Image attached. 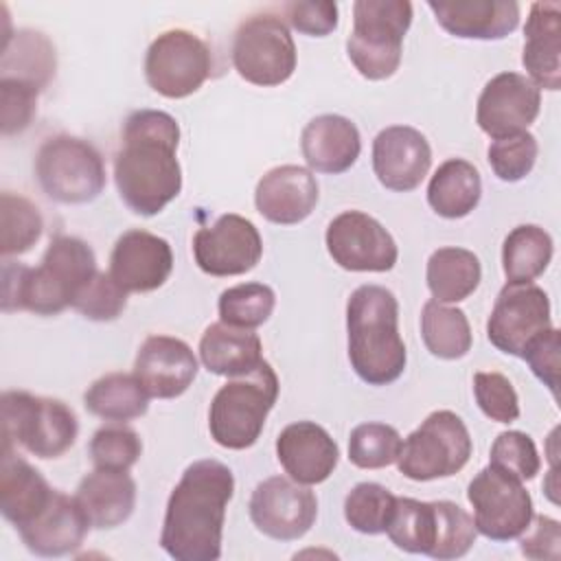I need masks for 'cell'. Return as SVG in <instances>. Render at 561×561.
I'll use <instances>...</instances> for the list:
<instances>
[{"instance_id":"7a4b0ae2","label":"cell","mask_w":561,"mask_h":561,"mask_svg":"<svg viewBox=\"0 0 561 561\" xmlns=\"http://www.w3.org/2000/svg\"><path fill=\"white\" fill-rule=\"evenodd\" d=\"M232 493L234 476L224 462L204 458L188 465L167 502L162 550L175 561H217Z\"/></svg>"},{"instance_id":"ee69618b","label":"cell","mask_w":561,"mask_h":561,"mask_svg":"<svg viewBox=\"0 0 561 561\" xmlns=\"http://www.w3.org/2000/svg\"><path fill=\"white\" fill-rule=\"evenodd\" d=\"M125 307L127 291L112 278L110 272H96L72 300V309L94 322L116 320Z\"/></svg>"},{"instance_id":"4316f807","label":"cell","mask_w":561,"mask_h":561,"mask_svg":"<svg viewBox=\"0 0 561 561\" xmlns=\"http://www.w3.org/2000/svg\"><path fill=\"white\" fill-rule=\"evenodd\" d=\"M75 500L92 528L110 530L131 517L136 506V482L127 471L94 469L81 478Z\"/></svg>"},{"instance_id":"f35d334b","label":"cell","mask_w":561,"mask_h":561,"mask_svg":"<svg viewBox=\"0 0 561 561\" xmlns=\"http://www.w3.org/2000/svg\"><path fill=\"white\" fill-rule=\"evenodd\" d=\"M397 504L386 486L377 482H359L344 497V519L362 535H381L388 528Z\"/></svg>"},{"instance_id":"d590c367","label":"cell","mask_w":561,"mask_h":561,"mask_svg":"<svg viewBox=\"0 0 561 561\" xmlns=\"http://www.w3.org/2000/svg\"><path fill=\"white\" fill-rule=\"evenodd\" d=\"M388 539L405 552L432 554L436 543V506L414 497H397L386 528Z\"/></svg>"},{"instance_id":"44dd1931","label":"cell","mask_w":561,"mask_h":561,"mask_svg":"<svg viewBox=\"0 0 561 561\" xmlns=\"http://www.w3.org/2000/svg\"><path fill=\"white\" fill-rule=\"evenodd\" d=\"M316 175L298 164H280L263 173L254 188V206L261 217L278 226L305 221L318 204Z\"/></svg>"},{"instance_id":"74e56055","label":"cell","mask_w":561,"mask_h":561,"mask_svg":"<svg viewBox=\"0 0 561 561\" xmlns=\"http://www.w3.org/2000/svg\"><path fill=\"white\" fill-rule=\"evenodd\" d=\"M276 307V294L263 283H241L221 291L217 309L226 324L256 329L265 324Z\"/></svg>"},{"instance_id":"6da1fadb","label":"cell","mask_w":561,"mask_h":561,"mask_svg":"<svg viewBox=\"0 0 561 561\" xmlns=\"http://www.w3.org/2000/svg\"><path fill=\"white\" fill-rule=\"evenodd\" d=\"M180 125L162 110H136L125 118L114 156V182L125 206L142 217L158 215L182 191L178 162Z\"/></svg>"},{"instance_id":"ab89813d","label":"cell","mask_w":561,"mask_h":561,"mask_svg":"<svg viewBox=\"0 0 561 561\" xmlns=\"http://www.w3.org/2000/svg\"><path fill=\"white\" fill-rule=\"evenodd\" d=\"M401 434L386 423H362L348 436V460L359 469H383L397 462Z\"/></svg>"},{"instance_id":"4fadbf2b","label":"cell","mask_w":561,"mask_h":561,"mask_svg":"<svg viewBox=\"0 0 561 561\" xmlns=\"http://www.w3.org/2000/svg\"><path fill=\"white\" fill-rule=\"evenodd\" d=\"M550 327L548 294L535 283H506L486 320V337L497 351L522 357L530 342Z\"/></svg>"},{"instance_id":"f546056e","label":"cell","mask_w":561,"mask_h":561,"mask_svg":"<svg viewBox=\"0 0 561 561\" xmlns=\"http://www.w3.org/2000/svg\"><path fill=\"white\" fill-rule=\"evenodd\" d=\"M482 197V180L478 169L462 158L445 160L427 184L430 208L445 219H462Z\"/></svg>"},{"instance_id":"8992f818","label":"cell","mask_w":561,"mask_h":561,"mask_svg":"<svg viewBox=\"0 0 561 561\" xmlns=\"http://www.w3.org/2000/svg\"><path fill=\"white\" fill-rule=\"evenodd\" d=\"M412 24L408 0H357L346 55L355 70L370 81H383L399 70L403 37Z\"/></svg>"},{"instance_id":"f6af8a7d","label":"cell","mask_w":561,"mask_h":561,"mask_svg":"<svg viewBox=\"0 0 561 561\" xmlns=\"http://www.w3.org/2000/svg\"><path fill=\"white\" fill-rule=\"evenodd\" d=\"M489 465L506 471L508 476L526 482L539 473L541 460L535 447V440L517 430H508L497 434L491 445Z\"/></svg>"},{"instance_id":"52a82bcc","label":"cell","mask_w":561,"mask_h":561,"mask_svg":"<svg viewBox=\"0 0 561 561\" xmlns=\"http://www.w3.org/2000/svg\"><path fill=\"white\" fill-rule=\"evenodd\" d=\"M0 410L2 445H22L28 454L48 460L64 456L77 440V414L59 399L7 390Z\"/></svg>"},{"instance_id":"f907efd6","label":"cell","mask_w":561,"mask_h":561,"mask_svg":"<svg viewBox=\"0 0 561 561\" xmlns=\"http://www.w3.org/2000/svg\"><path fill=\"white\" fill-rule=\"evenodd\" d=\"M522 554L535 561H557L561 554V524L548 515H533L528 528L517 537Z\"/></svg>"},{"instance_id":"1f68e13d","label":"cell","mask_w":561,"mask_h":561,"mask_svg":"<svg viewBox=\"0 0 561 561\" xmlns=\"http://www.w3.org/2000/svg\"><path fill=\"white\" fill-rule=\"evenodd\" d=\"M425 280L434 300L460 302L478 289L482 280V265L467 248H438L427 259Z\"/></svg>"},{"instance_id":"603a6c76","label":"cell","mask_w":561,"mask_h":561,"mask_svg":"<svg viewBox=\"0 0 561 561\" xmlns=\"http://www.w3.org/2000/svg\"><path fill=\"white\" fill-rule=\"evenodd\" d=\"M90 528L75 495L55 489L48 504L18 533L33 554L64 557L81 548Z\"/></svg>"},{"instance_id":"e0dca14e","label":"cell","mask_w":561,"mask_h":561,"mask_svg":"<svg viewBox=\"0 0 561 561\" xmlns=\"http://www.w3.org/2000/svg\"><path fill=\"white\" fill-rule=\"evenodd\" d=\"M541 110L539 88L519 72H500L482 88L476 107L478 127L493 140L526 131Z\"/></svg>"},{"instance_id":"277c9868","label":"cell","mask_w":561,"mask_h":561,"mask_svg":"<svg viewBox=\"0 0 561 561\" xmlns=\"http://www.w3.org/2000/svg\"><path fill=\"white\" fill-rule=\"evenodd\" d=\"M348 362L355 375L368 386L397 381L408 362L399 335V302L381 285L357 287L346 302Z\"/></svg>"},{"instance_id":"7402d4cb","label":"cell","mask_w":561,"mask_h":561,"mask_svg":"<svg viewBox=\"0 0 561 561\" xmlns=\"http://www.w3.org/2000/svg\"><path fill=\"white\" fill-rule=\"evenodd\" d=\"M276 458L285 473L300 484L324 482L340 460L337 443L313 421L289 423L276 438Z\"/></svg>"},{"instance_id":"9c48e42d","label":"cell","mask_w":561,"mask_h":561,"mask_svg":"<svg viewBox=\"0 0 561 561\" xmlns=\"http://www.w3.org/2000/svg\"><path fill=\"white\" fill-rule=\"evenodd\" d=\"M471 451L465 421L451 410H436L403 440L397 467L408 480L430 482L458 473Z\"/></svg>"},{"instance_id":"d6986e66","label":"cell","mask_w":561,"mask_h":561,"mask_svg":"<svg viewBox=\"0 0 561 561\" xmlns=\"http://www.w3.org/2000/svg\"><path fill=\"white\" fill-rule=\"evenodd\" d=\"M432 167L427 138L410 125H390L373 140V171L381 186L397 193L414 191Z\"/></svg>"},{"instance_id":"836d02e7","label":"cell","mask_w":561,"mask_h":561,"mask_svg":"<svg viewBox=\"0 0 561 561\" xmlns=\"http://www.w3.org/2000/svg\"><path fill=\"white\" fill-rule=\"evenodd\" d=\"M552 237L535 224L513 228L502 243V270L508 283H533L552 261Z\"/></svg>"},{"instance_id":"b9f144b4","label":"cell","mask_w":561,"mask_h":561,"mask_svg":"<svg viewBox=\"0 0 561 561\" xmlns=\"http://www.w3.org/2000/svg\"><path fill=\"white\" fill-rule=\"evenodd\" d=\"M88 454L96 469L129 471V467H134L142 454V440L131 427L112 423L92 434Z\"/></svg>"},{"instance_id":"d6a6232c","label":"cell","mask_w":561,"mask_h":561,"mask_svg":"<svg viewBox=\"0 0 561 561\" xmlns=\"http://www.w3.org/2000/svg\"><path fill=\"white\" fill-rule=\"evenodd\" d=\"M83 405L103 421L127 423L149 410V394L134 373H107L88 386Z\"/></svg>"},{"instance_id":"7c38bea8","label":"cell","mask_w":561,"mask_h":561,"mask_svg":"<svg viewBox=\"0 0 561 561\" xmlns=\"http://www.w3.org/2000/svg\"><path fill=\"white\" fill-rule=\"evenodd\" d=\"M478 535L491 541L517 539L533 519V497L522 480L489 465L467 486Z\"/></svg>"},{"instance_id":"bcb514c9","label":"cell","mask_w":561,"mask_h":561,"mask_svg":"<svg viewBox=\"0 0 561 561\" xmlns=\"http://www.w3.org/2000/svg\"><path fill=\"white\" fill-rule=\"evenodd\" d=\"M476 403L484 416L495 423H513L519 416V399L502 373H476L473 375Z\"/></svg>"},{"instance_id":"83f0119b","label":"cell","mask_w":561,"mask_h":561,"mask_svg":"<svg viewBox=\"0 0 561 561\" xmlns=\"http://www.w3.org/2000/svg\"><path fill=\"white\" fill-rule=\"evenodd\" d=\"M53 486L11 445H2L0 511L18 530L26 526L50 500Z\"/></svg>"},{"instance_id":"c3c4849f","label":"cell","mask_w":561,"mask_h":561,"mask_svg":"<svg viewBox=\"0 0 561 561\" xmlns=\"http://www.w3.org/2000/svg\"><path fill=\"white\" fill-rule=\"evenodd\" d=\"M559 351H561V333L559 329L550 327L537 340H533L522 355V359H526V364L530 366L533 375L552 392L554 399H559V364H561Z\"/></svg>"},{"instance_id":"9a60e30c","label":"cell","mask_w":561,"mask_h":561,"mask_svg":"<svg viewBox=\"0 0 561 561\" xmlns=\"http://www.w3.org/2000/svg\"><path fill=\"white\" fill-rule=\"evenodd\" d=\"M324 243L333 263L348 272H390L399 259L392 234L362 210H344L333 217Z\"/></svg>"},{"instance_id":"8d00e7d4","label":"cell","mask_w":561,"mask_h":561,"mask_svg":"<svg viewBox=\"0 0 561 561\" xmlns=\"http://www.w3.org/2000/svg\"><path fill=\"white\" fill-rule=\"evenodd\" d=\"M44 219L39 208L11 191L0 195V252L4 259L28 252L42 237Z\"/></svg>"},{"instance_id":"8fae6325","label":"cell","mask_w":561,"mask_h":561,"mask_svg":"<svg viewBox=\"0 0 561 561\" xmlns=\"http://www.w3.org/2000/svg\"><path fill=\"white\" fill-rule=\"evenodd\" d=\"M210 68L208 44L186 28L160 33L145 55V79L153 92L167 99H186L197 92Z\"/></svg>"},{"instance_id":"7bdbcfd3","label":"cell","mask_w":561,"mask_h":561,"mask_svg":"<svg viewBox=\"0 0 561 561\" xmlns=\"http://www.w3.org/2000/svg\"><path fill=\"white\" fill-rule=\"evenodd\" d=\"M539 145L530 131H522L508 138H497L489 145L486 160L491 171L502 182L524 180L537 162Z\"/></svg>"},{"instance_id":"4dcf8cb0","label":"cell","mask_w":561,"mask_h":561,"mask_svg":"<svg viewBox=\"0 0 561 561\" xmlns=\"http://www.w3.org/2000/svg\"><path fill=\"white\" fill-rule=\"evenodd\" d=\"M55 46L44 33L20 28L2 39V79H18L42 92L55 77Z\"/></svg>"},{"instance_id":"2e32d148","label":"cell","mask_w":561,"mask_h":561,"mask_svg":"<svg viewBox=\"0 0 561 561\" xmlns=\"http://www.w3.org/2000/svg\"><path fill=\"white\" fill-rule=\"evenodd\" d=\"M193 256L204 274L239 276L261 261L263 239L250 219L226 213L213 226L195 232Z\"/></svg>"},{"instance_id":"30bf717a","label":"cell","mask_w":561,"mask_h":561,"mask_svg":"<svg viewBox=\"0 0 561 561\" xmlns=\"http://www.w3.org/2000/svg\"><path fill=\"white\" fill-rule=\"evenodd\" d=\"M232 66L252 85L285 83L296 70V44L287 24L272 13L245 18L232 37Z\"/></svg>"},{"instance_id":"3957f363","label":"cell","mask_w":561,"mask_h":561,"mask_svg":"<svg viewBox=\"0 0 561 561\" xmlns=\"http://www.w3.org/2000/svg\"><path fill=\"white\" fill-rule=\"evenodd\" d=\"M96 272V256L83 239L57 234L37 267L4 259L2 311L57 316L72 307L75 296Z\"/></svg>"},{"instance_id":"ac0fdd59","label":"cell","mask_w":561,"mask_h":561,"mask_svg":"<svg viewBox=\"0 0 561 561\" xmlns=\"http://www.w3.org/2000/svg\"><path fill=\"white\" fill-rule=\"evenodd\" d=\"M173 272V250L167 239L131 228L123 232L110 254V274L127 291L147 294L167 283Z\"/></svg>"},{"instance_id":"ffe728a7","label":"cell","mask_w":561,"mask_h":561,"mask_svg":"<svg viewBox=\"0 0 561 561\" xmlns=\"http://www.w3.org/2000/svg\"><path fill=\"white\" fill-rule=\"evenodd\" d=\"M197 368L193 348L173 335H149L134 359V375L156 399L184 394L197 377Z\"/></svg>"},{"instance_id":"e575fe53","label":"cell","mask_w":561,"mask_h":561,"mask_svg":"<svg viewBox=\"0 0 561 561\" xmlns=\"http://www.w3.org/2000/svg\"><path fill=\"white\" fill-rule=\"evenodd\" d=\"M421 337L425 348L438 359H460L471 351V324L462 309L427 300L421 311Z\"/></svg>"},{"instance_id":"484cf974","label":"cell","mask_w":561,"mask_h":561,"mask_svg":"<svg viewBox=\"0 0 561 561\" xmlns=\"http://www.w3.org/2000/svg\"><path fill=\"white\" fill-rule=\"evenodd\" d=\"M522 64L539 90L561 88V7L557 2L530 4Z\"/></svg>"},{"instance_id":"cb8c5ba5","label":"cell","mask_w":561,"mask_h":561,"mask_svg":"<svg viewBox=\"0 0 561 561\" xmlns=\"http://www.w3.org/2000/svg\"><path fill=\"white\" fill-rule=\"evenodd\" d=\"M436 22L460 39H502L519 24L515 0H440L427 2Z\"/></svg>"},{"instance_id":"7dc6e473","label":"cell","mask_w":561,"mask_h":561,"mask_svg":"<svg viewBox=\"0 0 561 561\" xmlns=\"http://www.w3.org/2000/svg\"><path fill=\"white\" fill-rule=\"evenodd\" d=\"M37 94L39 90L24 81L0 79V125L4 136L20 134L31 125L37 112Z\"/></svg>"},{"instance_id":"f1b7e54d","label":"cell","mask_w":561,"mask_h":561,"mask_svg":"<svg viewBox=\"0 0 561 561\" xmlns=\"http://www.w3.org/2000/svg\"><path fill=\"white\" fill-rule=\"evenodd\" d=\"M199 359L213 375L243 377L263 362L261 337L252 329L213 322L202 333Z\"/></svg>"},{"instance_id":"60d3db41","label":"cell","mask_w":561,"mask_h":561,"mask_svg":"<svg viewBox=\"0 0 561 561\" xmlns=\"http://www.w3.org/2000/svg\"><path fill=\"white\" fill-rule=\"evenodd\" d=\"M436 543L432 550V559L449 561L465 557L476 543L478 530L473 517L460 508L456 502L436 500Z\"/></svg>"},{"instance_id":"681fc988","label":"cell","mask_w":561,"mask_h":561,"mask_svg":"<svg viewBox=\"0 0 561 561\" xmlns=\"http://www.w3.org/2000/svg\"><path fill=\"white\" fill-rule=\"evenodd\" d=\"M285 20L302 35L324 37L337 28V4L329 0L318 2H287L283 4Z\"/></svg>"},{"instance_id":"5b68a950","label":"cell","mask_w":561,"mask_h":561,"mask_svg":"<svg viewBox=\"0 0 561 561\" xmlns=\"http://www.w3.org/2000/svg\"><path fill=\"white\" fill-rule=\"evenodd\" d=\"M278 377L265 359L252 373L230 377L210 401V438L226 449L252 447L278 399Z\"/></svg>"},{"instance_id":"ba28073f","label":"cell","mask_w":561,"mask_h":561,"mask_svg":"<svg viewBox=\"0 0 561 561\" xmlns=\"http://www.w3.org/2000/svg\"><path fill=\"white\" fill-rule=\"evenodd\" d=\"M42 191L59 204H88L105 188V162L99 149L77 136L57 134L42 142L35 156Z\"/></svg>"},{"instance_id":"d4e9b609","label":"cell","mask_w":561,"mask_h":561,"mask_svg":"<svg viewBox=\"0 0 561 561\" xmlns=\"http://www.w3.org/2000/svg\"><path fill=\"white\" fill-rule=\"evenodd\" d=\"M300 151L309 171L337 175L348 171L362 151L359 129L340 114L311 118L300 134Z\"/></svg>"},{"instance_id":"5bb4252c","label":"cell","mask_w":561,"mask_h":561,"mask_svg":"<svg viewBox=\"0 0 561 561\" xmlns=\"http://www.w3.org/2000/svg\"><path fill=\"white\" fill-rule=\"evenodd\" d=\"M248 513L259 533L276 541H296L309 533L318 517V497L285 476L259 482L250 495Z\"/></svg>"}]
</instances>
